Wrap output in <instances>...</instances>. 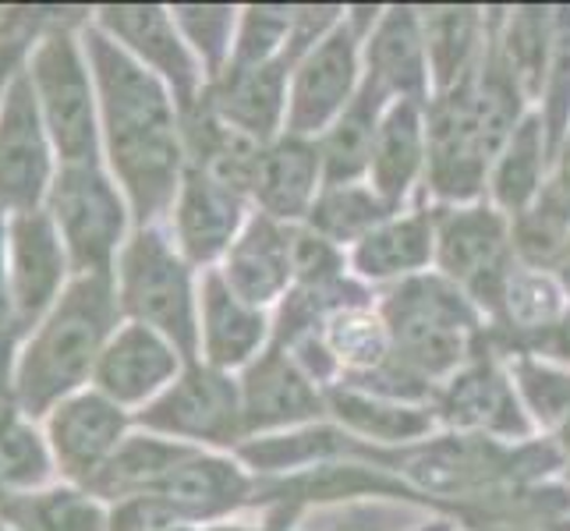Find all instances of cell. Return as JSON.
<instances>
[{
	"mask_svg": "<svg viewBox=\"0 0 570 531\" xmlns=\"http://www.w3.org/2000/svg\"><path fill=\"white\" fill-rule=\"evenodd\" d=\"M549 177L570 195V131L560 139V146L553 149V167H549Z\"/></svg>",
	"mask_w": 570,
	"mask_h": 531,
	"instance_id": "obj_42",
	"label": "cell"
},
{
	"mask_svg": "<svg viewBox=\"0 0 570 531\" xmlns=\"http://www.w3.org/2000/svg\"><path fill=\"white\" fill-rule=\"evenodd\" d=\"M47 475V454L26 425H8L0 432V489L36 485Z\"/></svg>",
	"mask_w": 570,
	"mask_h": 531,
	"instance_id": "obj_40",
	"label": "cell"
},
{
	"mask_svg": "<svg viewBox=\"0 0 570 531\" xmlns=\"http://www.w3.org/2000/svg\"><path fill=\"white\" fill-rule=\"evenodd\" d=\"M92 68L104 92L110 160L128 188L135 216L156 220L178 199L185 177V139L164 82L107 36H92Z\"/></svg>",
	"mask_w": 570,
	"mask_h": 531,
	"instance_id": "obj_1",
	"label": "cell"
},
{
	"mask_svg": "<svg viewBox=\"0 0 570 531\" xmlns=\"http://www.w3.org/2000/svg\"><path fill=\"white\" fill-rule=\"evenodd\" d=\"M248 195L216 181L199 167H185L178 199H174V230L188 263H213L227 255L245 227Z\"/></svg>",
	"mask_w": 570,
	"mask_h": 531,
	"instance_id": "obj_15",
	"label": "cell"
},
{
	"mask_svg": "<svg viewBox=\"0 0 570 531\" xmlns=\"http://www.w3.org/2000/svg\"><path fill=\"white\" fill-rule=\"evenodd\" d=\"M238 11L230 8H178L174 11V22H178L185 43H191L195 50L203 53L206 61V75L209 82L220 75L230 61V50H234V26H238Z\"/></svg>",
	"mask_w": 570,
	"mask_h": 531,
	"instance_id": "obj_39",
	"label": "cell"
},
{
	"mask_svg": "<svg viewBox=\"0 0 570 531\" xmlns=\"http://www.w3.org/2000/svg\"><path fill=\"white\" fill-rule=\"evenodd\" d=\"M121 305L125 312L174 344L181 358L199 354V316L188 259L156 227H142L121 252Z\"/></svg>",
	"mask_w": 570,
	"mask_h": 531,
	"instance_id": "obj_6",
	"label": "cell"
},
{
	"mask_svg": "<svg viewBox=\"0 0 570 531\" xmlns=\"http://www.w3.org/2000/svg\"><path fill=\"white\" fill-rule=\"evenodd\" d=\"M436 224V273L468 294L489 326L507 277L518 266L510 216L489 199L464 206H432Z\"/></svg>",
	"mask_w": 570,
	"mask_h": 531,
	"instance_id": "obj_4",
	"label": "cell"
},
{
	"mask_svg": "<svg viewBox=\"0 0 570 531\" xmlns=\"http://www.w3.org/2000/svg\"><path fill=\"white\" fill-rule=\"evenodd\" d=\"M390 107V96L368 82L362 75V86L341 117L320 135V156H323V181L326 185H355L368 177L372 146H376L380 121Z\"/></svg>",
	"mask_w": 570,
	"mask_h": 531,
	"instance_id": "obj_28",
	"label": "cell"
},
{
	"mask_svg": "<svg viewBox=\"0 0 570 531\" xmlns=\"http://www.w3.org/2000/svg\"><path fill=\"white\" fill-rule=\"evenodd\" d=\"M436 263V224L432 206H407L383 220L347 252L351 277L368 284H401L422 277Z\"/></svg>",
	"mask_w": 570,
	"mask_h": 531,
	"instance_id": "obj_16",
	"label": "cell"
},
{
	"mask_svg": "<svg viewBox=\"0 0 570 531\" xmlns=\"http://www.w3.org/2000/svg\"><path fill=\"white\" fill-rule=\"evenodd\" d=\"M532 354H539V358H546V362H557V365L570 368V312L532 347Z\"/></svg>",
	"mask_w": 570,
	"mask_h": 531,
	"instance_id": "obj_41",
	"label": "cell"
},
{
	"mask_svg": "<svg viewBox=\"0 0 570 531\" xmlns=\"http://www.w3.org/2000/svg\"><path fill=\"white\" fill-rule=\"evenodd\" d=\"M323 344L330 351V358L337 362L341 380L365 376V372L390 362V354H393L390 330L372 302L333 312L323 326Z\"/></svg>",
	"mask_w": 570,
	"mask_h": 531,
	"instance_id": "obj_35",
	"label": "cell"
},
{
	"mask_svg": "<svg viewBox=\"0 0 570 531\" xmlns=\"http://www.w3.org/2000/svg\"><path fill=\"white\" fill-rule=\"evenodd\" d=\"M287 82H291V68L284 61L255 65V68L227 65L209 82L203 100L224 125L238 128L259 146H269L273 139L284 135Z\"/></svg>",
	"mask_w": 570,
	"mask_h": 531,
	"instance_id": "obj_13",
	"label": "cell"
},
{
	"mask_svg": "<svg viewBox=\"0 0 570 531\" xmlns=\"http://www.w3.org/2000/svg\"><path fill=\"white\" fill-rule=\"evenodd\" d=\"M557 485H560V493H563L567 503H570V464H563V471L557 475Z\"/></svg>",
	"mask_w": 570,
	"mask_h": 531,
	"instance_id": "obj_44",
	"label": "cell"
},
{
	"mask_svg": "<svg viewBox=\"0 0 570 531\" xmlns=\"http://www.w3.org/2000/svg\"><path fill=\"white\" fill-rule=\"evenodd\" d=\"M326 415L333 425H341L347 436L380 450L415 446L429 436H436L440 415L432 404H401L386 401L376 393H365L355 386H330L326 390Z\"/></svg>",
	"mask_w": 570,
	"mask_h": 531,
	"instance_id": "obj_24",
	"label": "cell"
},
{
	"mask_svg": "<svg viewBox=\"0 0 570 531\" xmlns=\"http://www.w3.org/2000/svg\"><path fill=\"white\" fill-rule=\"evenodd\" d=\"M125 432V415L114 401L100 393H86L61 404L53 415V446L61 468L78 482H92L100 475V468L117 454Z\"/></svg>",
	"mask_w": 570,
	"mask_h": 531,
	"instance_id": "obj_26",
	"label": "cell"
},
{
	"mask_svg": "<svg viewBox=\"0 0 570 531\" xmlns=\"http://www.w3.org/2000/svg\"><path fill=\"white\" fill-rule=\"evenodd\" d=\"M195 446L174 440H128L89 482L92 493L110 500H139L160 485L174 464H181Z\"/></svg>",
	"mask_w": 570,
	"mask_h": 531,
	"instance_id": "obj_32",
	"label": "cell"
},
{
	"mask_svg": "<svg viewBox=\"0 0 570 531\" xmlns=\"http://www.w3.org/2000/svg\"><path fill=\"white\" fill-rule=\"evenodd\" d=\"M393 209L372 191L368 181L355 185H323L316 206H312L305 227L316 230L320 238L333 242L337 248L351 252L365 234L376 230L383 220H390Z\"/></svg>",
	"mask_w": 570,
	"mask_h": 531,
	"instance_id": "obj_34",
	"label": "cell"
},
{
	"mask_svg": "<svg viewBox=\"0 0 570 531\" xmlns=\"http://www.w3.org/2000/svg\"><path fill=\"white\" fill-rule=\"evenodd\" d=\"M291 238L294 227L277 224L266 213H252L242 234L224 255V281L234 287L238 298L255 308L281 302L294 284L291 263Z\"/></svg>",
	"mask_w": 570,
	"mask_h": 531,
	"instance_id": "obj_21",
	"label": "cell"
},
{
	"mask_svg": "<svg viewBox=\"0 0 570 531\" xmlns=\"http://www.w3.org/2000/svg\"><path fill=\"white\" fill-rule=\"evenodd\" d=\"M110 323V273H86L82 281L71 284L50 323L39 330V337L26 351L22 368H18V397H22L26 411L39 415L47 404L89 376V368L104 354Z\"/></svg>",
	"mask_w": 570,
	"mask_h": 531,
	"instance_id": "obj_3",
	"label": "cell"
},
{
	"mask_svg": "<svg viewBox=\"0 0 570 531\" xmlns=\"http://www.w3.org/2000/svg\"><path fill=\"white\" fill-rule=\"evenodd\" d=\"M238 390L245 436L316 425L326 415V390L281 344H269L259 358L245 365Z\"/></svg>",
	"mask_w": 570,
	"mask_h": 531,
	"instance_id": "obj_12",
	"label": "cell"
},
{
	"mask_svg": "<svg viewBox=\"0 0 570 531\" xmlns=\"http://www.w3.org/2000/svg\"><path fill=\"white\" fill-rule=\"evenodd\" d=\"M18 50H22V47H18V39H8V43H0V86H4V78L11 75Z\"/></svg>",
	"mask_w": 570,
	"mask_h": 531,
	"instance_id": "obj_43",
	"label": "cell"
},
{
	"mask_svg": "<svg viewBox=\"0 0 570 531\" xmlns=\"http://www.w3.org/2000/svg\"><path fill=\"white\" fill-rule=\"evenodd\" d=\"M510 380H514L518 397L528 411V419L539 429V436L553 432L570 419V368L546 362L532 351H510L503 354Z\"/></svg>",
	"mask_w": 570,
	"mask_h": 531,
	"instance_id": "obj_36",
	"label": "cell"
},
{
	"mask_svg": "<svg viewBox=\"0 0 570 531\" xmlns=\"http://www.w3.org/2000/svg\"><path fill=\"white\" fill-rule=\"evenodd\" d=\"M422 36L429 50L432 96L454 89L458 82L479 68L485 39H489V11L482 8H419Z\"/></svg>",
	"mask_w": 570,
	"mask_h": 531,
	"instance_id": "obj_29",
	"label": "cell"
},
{
	"mask_svg": "<svg viewBox=\"0 0 570 531\" xmlns=\"http://www.w3.org/2000/svg\"><path fill=\"white\" fill-rule=\"evenodd\" d=\"M104 26L125 39L128 50L139 57V65L149 68L156 78L174 89V100L181 110H191L199 104V65L178 32L174 14L164 8H104Z\"/></svg>",
	"mask_w": 570,
	"mask_h": 531,
	"instance_id": "obj_18",
	"label": "cell"
},
{
	"mask_svg": "<svg viewBox=\"0 0 570 531\" xmlns=\"http://www.w3.org/2000/svg\"><path fill=\"white\" fill-rule=\"evenodd\" d=\"M294 29V8H248L238 22V36H234V50L227 65H287V43Z\"/></svg>",
	"mask_w": 570,
	"mask_h": 531,
	"instance_id": "obj_38",
	"label": "cell"
},
{
	"mask_svg": "<svg viewBox=\"0 0 570 531\" xmlns=\"http://www.w3.org/2000/svg\"><path fill=\"white\" fill-rule=\"evenodd\" d=\"M380 11L383 8H344L341 22L291 68L284 135L320 139L341 117V110L355 100L365 75L362 43L368 29L376 26Z\"/></svg>",
	"mask_w": 570,
	"mask_h": 531,
	"instance_id": "obj_5",
	"label": "cell"
},
{
	"mask_svg": "<svg viewBox=\"0 0 570 531\" xmlns=\"http://www.w3.org/2000/svg\"><path fill=\"white\" fill-rule=\"evenodd\" d=\"M273 323L263 308L234 294L220 269H209L199 291V347L213 368H242L269 347Z\"/></svg>",
	"mask_w": 570,
	"mask_h": 531,
	"instance_id": "obj_23",
	"label": "cell"
},
{
	"mask_svg": "<svg viewBox=\"0 0 570 531\" xmlns=\"http://www.w3.org/2000/svg\"><path fill=\"white\" fill-rule=\"evenodd\" d=\"M178 365L181 354L170 341L142 323H131L104 347L100 362H96V380H100L107 401L139 404L178 376Z\"/></svg>",
	"mask_w": 570,
	"mask_h": 531,
	"instance_id": "obj_25",
	"label": "cell"
},
{
	"mask_svg": "<svg viewBox=\"0 0 570 531\" xmlns=\"http://www.w3.org/2000/svg\"><path fill=\"white\" fill-rule=\"evenodd\" d=\"M475 71L454 89L429 96L425 104L429 167L422 188L432 195V206H464L485 199L493 160L485 153L475 114Z\"/></svg>",
	"mask_w": 570,
	"mask_h": 531,
	"instance_id": "obj_7",
	"label": "cell"
},
{
	"mask_svg": "<svg viewBox=\"0 0 570 531\" xmlns=\"http://www.w3.org/2000/svg\"><path fill=\"white\" fill-rule=\"evenodd\" d=\"M14 252V312L18 323L29 326L53 298L65 273V255L57 248V234L43 213H22L11 227Z\"/></svg>",
	"mask_w": 570,
	"mask_h": 531,
	"instance_id": "obj_31",
	"label": "cell"
},
{
	"mask_svg": "<svg viewBox=\"0 0 570 531\" xmlns=\"http://www.w3.org/2000/svg\"><path fill=\"white\" fill-rule=\"evenodd\" d=\"M323 156L316 139H298V135H281L273 139L255 170L252 199L259 213L273 216L277 224L298 227L308 220L323 191Z\"/></svg>",
	"mask_w": 570,
	"mask_h": 531,
	"instance_id": "obj_20",
	"label": "cell"
},
{
	"mask_svg": "<svg viewBox=\"0 0 570 531\" xmlns=\"http://www.w3.org/2000/svg\"><path fill=\"white\" fill-rule=\"evenodd\" d=\"M0 531H4V528H0Z\"/></svg>",
	"mask_w": 570,
	"mask_h": 531,
	"instance_id": "obj_47",
	"label": "cell"
},
{
	"mask_svg": "<svg viewBox=\"0 0 570 531\" xmlns=\"http://www.w3.org/2000/svg\"><path fill=\"white\" fill-rule=\"evenodd\" d=\"M238 458L255 471L259 479H281L294 471L316 468L326 461L358 458V440L347 436L341 425H302L287 432H273V436H255L238 446Z\"/></svg>",
	"mask_w": 570,
	"mask_h": 531,
	"instance_id": "obj_30",
	"label": "cell"
},
{
	"mask_svg": "<svg viewBox=\"0 0 570 531\" xmlns=\"http://www.w3.org/2000/svg\"><path fill=\"white\" fill-rule=\"evenodd\" d=\"M436 415L443 429L475 432V436L500 443H524L539 436L518 397L514 380H510L503 354L489 344V330L485 347L436 390Z\"/></svg>",
	"mask_w": 570,
	"mask_h": 531,
	"instance_id": "obj_8",
	"label": "cell"
},
{
	"mask_svg": "<svg viewBox=\"0 0 570 531\" xmlns=\"http://www.w3.org/2000/svg\"><path fill=\"white\" fill-rule=\"evenodd\" d=\"M149 496L164 500L174 514H181L191 524H209L255 503V479H248L242 464L227 458H209L203 450H191Z\"/></svg>",
	"mask_w": 570,
	"mask_h": 531,
	"instance_id": "obj_22",
	"label": "cell"
},
{
	"mask_svg": "<svg viewBox=\"0 0 570 531\" xmlns=\"http://www.w3.org/2000/svg\"><path fill=\"white\" fill-rule=\"evenodd\" d=\"M139 422L153 432L213 446H242L245 419H242V390L227 372L213 365H188L178 380L156 397Z\"/></svg>",
	"mask_w": 570,
	"mask_h": 531,
	"instance_id": "obj_9",
	"label": "cell"
},
{
	"mask_svg": "<svg viewBox=\"0 0 570 531\" xmlns=\"http://www.w3.org/2000/svg\"><path fill=\"white\" fill-rule=\"evenodd\" d=\"M376 308L390 330L393 358L432 386H443L485 347L482 312L436 269L386 287Z\"/></svg>",
	"mask_w": 570,
	"mask_h": 531,
	"instance_id": "obj_2",
	"label": "cell"
},
{
	"mask_svg": "<svg viewBox=\"0 0 570 531\" xmlns=\"http://www.w3.org/2000/svg\"><path fill=\"white\" fill-rule=\"evenodd\" d=\"M425 167H429L425 104L393 100L380 121L365 181L393 213H401L407 209L415 188L425 185Z\"/></svg>",
	"mask_w": 570,
	"mask_h": 531,
	"instance_id": "obj_19",
	"label": "cell"
},
{
	"mask_svg": "<svg viewBox=\"0 0 570 531\" xmlns=\"http://www.w3.org/2000/svg\"><path fill=\"white\" fill-rule=\"evenodd\" d=\"M32 89L65 164L96 160V117L86 65L68 32H50L32 57Z\"/></svg>",
	"mask_w": 570,
	"mask_h": 531,
	"instance_id": "obj_11",
	"label": "cell"
},
{
	"mask_svg": "<svg viewBox=\"0 0 570 531\" xmlns=\"http://www.w3.org/2000/svg\"><path fill=\"white\" fill-rule=\"evenodd\" d=\"M47 142L36 114L32 78H18L0 114V206L32 213L47 185Z\"/></svg>",
	"mask_w": 570,
	"mask_h": 531,
	"instance_id": "obj_17",
	"label": "cell"
},
{
	"mask_svg": "<svg viewBox=\"0 0 570 531\" xmlns=\"http://www.w3.org/2000/svg\"><path fill=\"white\" fill-rule=\"evenodd\" d=\"M362 68L368 82H376L390 104L415 100L429 104L432 75H429V50L422 36L419 8H383L376 26L368 29L362 43Z\"/></svg>",
	"mask_w": 570,
	"mask_h": 531,
	"instance_id": "obj_14",
	"label": "cell"
},
{
	"mask_svg": "<svg viewBox=\"0 0 570 531\" xmlns=\"http://www.w3.org/2000/svg\"><path fill=\"white\" fill-rule=\"evenodd\" d=\"M14 531H104V514L78 493L8 496L0 503Z\"/></svg>",
	"mask_w": 570,
	"mask_h": 531,
	"instance_id": "obj_37",
	"label": "cell"
},
{
	"mask_svg": "<svg viewBox=\"0 0 570 531\" xmlns=\"http://www.w3.org/2000/svg\"><path fill=\"white\" fill-rule=\"evenodd\" d=\"M53 216L61 224L71 263L86 273H110L125 234V206L96 160L68 164L53 185Z\"/></svg>",
	"mask_w": 570,
	"mask_h": 531,
	"instance_id": "obj_10",
	"label": "cell"
},
{
	"mask_svg": "<svg viewBox=\"0 0 570 531\" xmlns=\"http://www.w3.org/2000/svg\"><path fill=\"white\" fill-rule=\"evenodd\" d=\"M549 167H553V146H549L546 125L539 110H528L489 167L485 199L514 220L518 213L535 203V195L549 181Z\"/></svg>",
	"mask_w": 570,
	"mask_h": 531,
	"instance_id": "obj_27",
	"label": "cell"
},
{
	"mask_svg": "<svg viewBox=\"0 0 570 531\" xmlns=\"http://www.w3.org/2000/svg\"><path fill=\"white\" fill-rule=\"evenodd\" d=\"M546 531H570V514H567V518H560V521H553Z\"/></svg>",
	"mask_w": 570,
	"mask_h": 531,
	"instance_id": "obj_45",
	"label": "cell"
},
{
	"mask_svg": "<svg viewBox=\"0 0 570 531\" xmlns=\"http://www.w3.org/2000/svg\"><path fill=\"white\" fill-rule=\"evenodd\" d=\"M500 531H539V528H500Z\"/></svg>",
	"mask_w": 570,
	"mask_h": 531,
	"instance_id": "obj_46",
	"label": "cell"
},
{
	"mask_svg": "<svg viewBox=\"0 0 570 531\" xmlns=\"http://www.w3.org/2000/svg\"><path fill=\"white\" fill-rule=\"evenodd\" d=\"M518 263L535 269H557L570 248V195L549 177L535 203L510 220Z\"/></svg>",
	"mask_w": 570,
	"mask_h": 531,
	"instance_id": "obj_33",
	"label": "cell"
}]
</instances>
